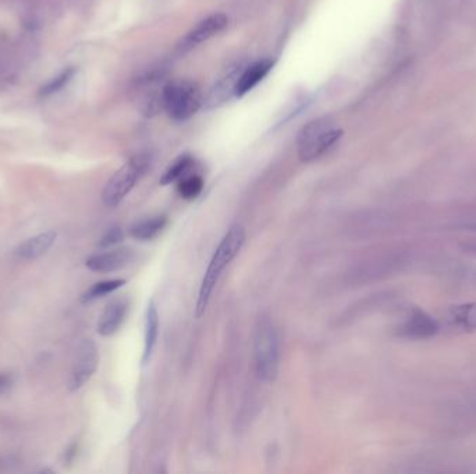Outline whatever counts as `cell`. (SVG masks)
Returning a JSON list of instances; mask_svg holds the SVG:
<instances>
[{
  "mask_svg": "<svg viewBox=\"0 0 476 474\" xmlns=\"http://www.w3.org/2000/svg\"><path fill=\"white\" fill-rule=\"evenodd\" d=\"M134 259V251L130 248H119L110 252H103L87 259L86 266L96 273H112L130 265Z\"/></svg>",
  "mask_w": 476,
  "mask_h": 474,
  "instance_id": "cell-8",
  "label": "cell"
},
{
  "mask_svg": "<svg viewBox=\"0 0 476 474\" xmlns=\"http://www.w3.org/2000/svg\"><path fill=\"white\" fill-rule=\"evenodd\" d=\"M192 166H194V159L191 156H188V154L181 156L166 170L163 177L160 178V184L162 185H169L172 182L180 181L181 178H184L188 174V172L191 170Z\"/></svg>",
  "mask_w": 476,
  "mask_h": 474,
  "instance_id": "cell-15",
  "label": "cell"
},
{
  "mask_svg": "<svg viewBox=\"0 0 476 474\" xmlns=\"http://www.w3.org/2000/svg\"><path fill=\"white\" fill-rule=\"evenodd\" d=\"M467 251H472V252H476V245H467L465 246Z\"/></svg>",
  "mask_w": 476,
  "mask_h": 474,
  "instance_id": "cell-23",
  "label": "cell"
},
{
  "mask_svg": "<svg viewBox=\"0 0 476 474\" xmlns=\"http://www.w3.org/2000/svg\"><path fill=\"white\" fill-rule=\"evenodd\" d=\"M128 312V300L125 297H116L105 307L99 323L98 332L103 337L113 335L119 330Z\"/></svg>",
  "mask_w": 476,
  "mask_h": 474,
  "instance_id": "cell-10",
  "label": "cell"
},
{
  "mask_svg": "<svg viewBox=\"0 0 476 474\" xmlns=\"http://www.w3.org/2000/svg\"><path fill=\"white\" fill-rule=\"evenodd\" d=\"M147 154H137L125 162L119 170L108 181L102 192V201L108 208H116L120 202L131 192L140 178L148 170Z\"/></svg>",
  "mask_w": 476,
  "mask_h": 474,
  "instance_id": "cell-4",
  "label": "cell"
},
{
  "mask_svg": "<svg viewBox=\"0 0 476 474\" xmlns=\"http://www.w3.org/2000/svg\"><path fill=\"white\" fill-rule=\"evenodd\" d=\"M167 224V217L166 216H155L150 217L148 220L140 221L134 224L130 230L131 237L138 239V241H150L156 237L157 234L162 233V230Z\"/></svg>",
  "mask_w": 476,
  "mask_h": 474,
  "instance_id": "cell-14",
  "label": "cell"
},
{
  "mask_svg": "<svg viewBox=\"0 0 476 474\" xmlns=\"http://www.w3.org/2000/svg\"><path fill=\"white\" fill-rule=\"evenodd\" d=\"M271 67H273V61L270 60H261L247 67L236 80L234 93L237 96H242L248 93L249 90H252L268 75Z\"/></svg>",
  "mask_w": 476,
  "mask_h": 474,
  "instance_id": "cell-11",
  "label": "cell"
},
{
  "mask_svg": "<svg viewBox=\"0 0 476 474\" xmlns=\"http://www.w3.org/2000/svg\"><path fill=\"white\" fill-rule=\"evenodd\" d=\"M76 74V70L74 68H67L64 71H61L58 77H55L53 80H51L43 88L39 90V95L46 98V96H51L53 93H58L61 89L64 88L74 77Z\"/></svg>",
  "mask_w": 476,
  "mask_h": 474,
  "instance_id": "cell-19",
  "label": "cell"
},
{
  "mask_svg": "<svg viewBox=\"0 0 476 474\" xmlns=\"http://www.w3.org/2000/svg\"><path fill=\"white\" fill-rule=\"evenodd\" d=\"M229 19L223 13H214L210 14L202 21H200L192 30L190 31L185 38L182 39V49L195 48L204 42H207L214 35L224 30L227 27Z\"/></svg>",
  "mask_w": 476,
  "mask_h": 474,
  "instance_id": "cell-7",
  "label": "cell"
},
{
  "mask_svg": "<svg viewBox=\"0 0 476 474\" xmlns=\"http://www.w3.org/2000/svg\"><path fill=\"white\" fill-rule=\"evenodd\" d=\"M204 189V179L200 176H185L177 185L179 195L185 201H192L201 195Z\"/></svg>",
  "mask_w": 476,
  "mask_h": 474,
  "instance_id": "cell-17",
  "label": "cell"
},
{
  "mask_svg": "<svg viewBox=\"0 0 476 474\" xmlns=\"http://www.w3.org/2000/svg\"><path fill=\"white\" fill-rule=\"evenodd\" d=\"M474 228H476V226H474Z\"/></svg>",
  "mask_w": 476,
  "mask_h": 474,
  "instance_id": "cell-24",
  "label": "cell"
},
{
  "mask_svg": "<svg viewBox=\"0 0 476 474\" xmlns=\"http://www.w3.org/2000/svg\"><path fill=\"white\" fill-rule=\"evenodd\" d=\"M76 453H77V445L73 444L66 451V453H64V462L66 463H71L74 460Z\"/></svg>",
  "mask_w": 476,
  "mask_h": 474,
  "instance_id": "cell-21",
  "label": "cell"
},
{
  "mask_svg": "<svg viewBox=\"0 0 476 474\" xmlns=\"http://www.w3.org/2000/svg\"><path fill=\"white\" fill-rule=\"evenodd\" d=\"M439 331V323L420 309H413L408 319L400 327V334L413 339H426Z\"/></svg>",
  "mask_w": 476,
  "mask_h": 474,
  "instance_id": "cell-9",
  "label": "cell"
},
{
  "mask_svg": "<svg viewBox=\"0 0 476 474\" xmlns=\"http://www.w3.org/2000/svg\"><path fill=\"white\" fill-rule=\"evenodd\" d=\"M280 355V337L273 320L259 319L254 331V363L262 381L270 383L277 377Z\"/></svg>",
  "mask_w": 476,
  "mask_h": 474,
  "instance_id": "cell-2",
  "label": "cell"
},
{
  "mask_svg": "<svg viewBox=\"0 0 476 474\" xmlns=\"http://www.w3.org/2000/svg\"><path fill=\"white\" fill-rule=\"evenodd\" d=\"M10 384H11V379L7 374H0V395L7 391Z\"/></svg>",
  "mask_w": 476,
  "mask_h": 474,
  "instance_id": "cell-22",
  "label": "cell"
},
{
  "mask_svg": "<svg viewBox=\"0 0 476 474\" xmlns=\"http://www.w3.org/2000/svg\"><path fill=\"white\" fill-rule=\"evenodd\" d=\"M124 284H125V280H123V278H118V280H108V281L96 283L95 285H92L90 290L83 295L81 300H83L84 303H87V302H92V300H95V299L106 297V295H109V294L118 291V290L121 288Z\"/></svg>",
  "mask_w": 476,
  "mask_h": 474,
  "instance_id": "cell-16",
  "label": "cell"
},
{
  "mask_svg": "<svg viewBox=\"0 0 476 474\" xmlns=\"http://www.w3.org/2000/svg\"><path fill=\"white\" fill-rule=\"evenodd\" d=\"M452 320L465 330H476V305L467 303L452 310Z\"/></svg>",
  "mask_w": 476,
  "mask_h": 474,
  "instance_id": "cell-18",
  "label": "cell"
},
{
  "mask_svg": "<svg viewBox=\"0 0 476 474\" xmlns=\"http://www.w3.org/2000/svg\"><path fill=\"white\" fill-rule=\"evenodd\" d=\"M99 363L98 348L92 339H84L76 354L73 370L68 380V388L71 391H77L90 380L95 373Z\"/></svg>",
  "mask_w": 476,
  "mask_h": 474,
  "instance_id": "cell-6",
  "label": "cell"
},
{
  "mask_svg": "<svg viewBox=\"0 0 476 474\" xmlns=\"http://www.w3.org/2000/svg\"><path fill=\"white\" fill-rule=\"evenodd\" d=\"M202 95L190 81H173L162 90V105L175 120L191 119L201 107Z\"/></svg>",
  "mask_w": 476,
  "mask_h": 474,
  "instance_id": "cell-5",
  "label": "cell"
},
{
  "mask_svg": "<svg viewBox=\"0 0 476 474\" xmlns=\"http://www.w3.org/2000/svg\"><path fill=\"white\" fill-rule=\"evenodd\" d=\"M343 131L330 119L312 120L298 134V156L309 163L326 154L341 138Z\"/></svg>",
  "mask_w": 476,
  "mask_h": 474,
  "instance_id": "cell-3",
  "label": "cell"
},
{
  "mask_svg": "<svg viewBox=\"0 0 476 474\" xmlns=\"http://www.w3.org/2000/svg\"><path fill=\"white\" fill-rule=\"evenodd\" d=\"M121 239H123V230L120 227H112L105 233V236L102 237L100 242H99V246L100 248H110V246H115L116 243H119Z\"/></svg>",
  "mask_w": 476,
  "mask_h": 474,
  "instance_id": "cell-20",
  "label": "cell"
},
{
  "mask_svg": "<svg viewBox=\"0 0 476 474\" xmlns=\"http://www.w3.org/2000/svg\"><path fill=\"white\" fill-rule=\"evenodd\" d=\"M159 337V313L155 306V302L152 300L147 309V320H145V347H144V357L143 362L147 363L149 357L156 347Z\"/></svg>",
  "mask_w": 476,
  "mask_h": 474,
  "instance_id": "cell-13",
  "label": "cell"
},
{
  "mask_svg": "<svg viewBox=\"0 0 476 474\" xmlns=\"http://www.w3.org/2000/svg\"><path fill=\"white\" fill-rule=\"evenodd\" d=\"M55 239H56L55 231H46L36 237L30 238L14 251V256L20 260H33L46 253L55 243Z\"/></svg>",
  "mask_w": 476,
  "mask_h": 474,
  "instance_id": "cell-12",
  "label": "cell"
},
{
  "mask_svg": "<svg viewBox=\"0 0 476 474\" xmlns=\"http://www.w3.org/2000/svg\"><path fill=\"white\" fill-rule=\"evenodd\" d=\"M245 228L241 224H233L227 233L224 234L223 239L220 241L219 246L216 248L210 263H209L207 273L204 275L201 288H200V295H198V302H197V307H195V316L197 319H200L207 307H208L209 300L212 297V293L220 278V275L223 274L224 268L229 266L239 253L241 248L245 243Z\"/></svg>",
  "mask_w": 476,
  "mask_h": 474,
  "instance_id": "cell-1",
  "label": "cell"
}]
</instances>
